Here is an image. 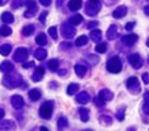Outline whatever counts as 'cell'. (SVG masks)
Returning <instances> with one entry per match:
<instances>
[{"instance_id": "1", "label": "cell", "mask_w": 149, "mask_h": 131, "mask_svg": "<svg viewBox=\"0 0 149 131\" xmlns=\"http://www.w3.org/2000/svg\"><path fill=\"white\" fill-rule=\"evenodd\" d=\"M20 82H22V76L20 74H7L3 78V85L10 89L16 88L18 85H20Z\"/></svg>"}, {"instance_id": "2", "label": "cell", "mask_w": 149, "mask_h": 131, "mask_svg": "<svg viewBox=\"0 0 149 131\" xmlns=\"http://www.w3.org/2000/svg\"><path fill=\"white\" fill-rule=\"evenodd\" d=\"M100 7H102V4H100L99 0H88L86 3V10L84 11L88 16H95L99 12Z\"/></svg>"}, {"instance_id": "3", "label": "cell", "mask_w": 149, "mask_h": 131, "mask_svg": "<svg viewBox=\"0 0 149 131\" xmlns=\"http://www.w3.org/2000/svg\"><path fill=\"white\" fill-rule=\"evenodd\" d=\"M53 101H50V100H47V101H45L41 107H39V111H38V114H39V116L42 118V119H50V116H52V112H53Z\"/></svg>"}, {"instance_id": "4", "label": "cell", "mask_w": 149, "mask_h": 131, "mask_svg": "<svg viewBox=\"0 0 149 131\" xmlns=\"http://www.w3.org/2000/svg\"><path fill=\"white\" fill-rule=\"evenodd\" d=\"M107 70L110 73H119L122 70V61L119 57H111L107 62Z\"/></svg>"}, {"instance_id": "5", "label": "cell", "mask_w": 149, "mask_h": 131, "mask_svg": "<svg viewBox=\"0 0 149 131\" xmlns=\"http://www.w3.org/2000/svg\"><path fill=\"white\" fill-rule=\"evenodd\" d=\"M61 34H63L64 38H67V39L73 38L74 34H76L74 26H72L69 22H65V23H63V26H61Z\"/></svg>"}, {"instance_id": "6", "label": "cell", "mask_w": 149, "mask_h": 131, "mask_svg": "<svg viewBox=\"0 0 149 131\" xmlns=\"http://www.w3.org/2000/svg\"><path fill=\"white\" fill-rule=\"evenodd\" d=\"M29 57V50L26 47H18L14 53V61L16 62H24Z\"/></svg>"}, {"instance_id": "7", "label": "cell", "mask_w": 149, "mask_h": 131, "mask_svg": "<svg viewBox=\"0 0 149 131\" xmlns=\"http://www.w3.org/2000/svg\"><path fill=\"white\" fill-rule=\"evenodd\" d=\"M24 4H26V7H27V11L24 12V16H26V18H33V16L36 15V12H37L36 1H34V0H26Z\"/></svg>"}, {"instance_id": "8", "label": "cell", "mask_w": 149, "mask_h": 131, "mask_svg": "<svg viewBox=\"0 0 149 131\" xmlns=\"http://www.w3.org/2000/svg\"><path fill=\"white\" fill-rule=\"evenodd\" d=\"M129 62L130 65L133 66L134 69H140L142 66V64H144V61H142V58L140 57V54H130L129 55Z\"/></svg>"}, {"instance_id": "9", "label": "cell", "mask_w": 149, "mask_h": 131, "mask_svg": "<svg viewBox=\"0 0 149 131\" xmlns=\"http://www.w3.org/2000/svg\"><path fill=\"white\" fill-rule=\"evenodd\" d=\"M137 41H138V35L133 34V33L122 37V42H123V45H126V46H133V45H136Z\"/></svg>"}, {"instance_id": "10", "label": "cell", "mask_w": 149, "mask_h": 131, "mask_svg": "<svg viewBox=\"0 0 149 131\" xmlns=\"http://www.w3.org/2000/svg\"><path fill=\"white\" fill-rule=\"evenodd\" d=\"M11 104H12V107L15 108V110L22 108V107H23V104H24L23 97L20 96V95H14V96L11 97Z\"/></svg>"}, {"instance_id": "11", "label": "cell", "mask_w": 149, "mask_h": 131, "mask_svg": "<svg viewBox=\"0 0 149 131\" xmlns=\"http://www.w3.org/2000/svg\"><path fill=\"white\" fill-rule=\"evenodd\" d=\"M126 14H127V7H126V6H119V7H117L114 10L113 16L115 19H121V18H123Z\"/></svg>"}, {"instance_id": "12", "label": "cell", "mask_w": 149, "mask_h": 131, "mask_svg": "<svg viewBox=\"0 0 149 131\" xmlns=\"http://www.w3.org/2000/svg\"><path fill=\"white\" fill-rule=\"evenodd\" d=\"M126 85H127V89L133 91V92H137L138 91V78L137 77H129L126 81Z\"/></svg>"}, {"instance_id": "13", "label": "cell", "mask_w": 149, "mask_h": 131, "mask_svg": "<svg viewBox=\"0 0 149 131\" xmlns=\"http://www.w3.org/2000/svg\"><path fill=\"white\" fill-rule=\"evenodd\" d=\"M43 76H45V69H43L42 66H38L36 69V72H34V74H33V81H36V82H38V81H41L43 78Z\"/></svg>"}, {"instance_id": "14", "label": "cell", "mask_w": 149, "mask_h": 131, "mask_svg": "<svg viewBox=\"0 0 149 131\" xmlns=\"http://www.w3.org/2000/svg\"><path fill=\"white\" fill-rule=\"evenodd\" d=\"M14 70V65L10 61H3L0 64V72L1 73H10Z\"/></svg>"}, {"instance_id": "15", "label": "cell", "mask_w": 149, "mask_h": 131, "mask_svg": "<svg viewBox=\"0 0 149 131\" xmlns=\"http://www.w3.org/2000/svg\"><path fill=\"white\" fill-rule=\"evenodd\" d=\"M76 101H77L79 104H87L90 101V95L87 92H80L76 96Z\"/></svg>"}, {"instance_id": "16", "label": "cell", "mask_w": 149, "mask_h": 131, "mask_svg": "<svg viewBox=\"0 0 149 131\" xmlns=\"http://www.w3.org/2000/svg\"><path fill=\"white\" fill-rule=\"evenodd\" d=\"M117 35H118V27L115 24H111L109 27V30H107V39L113 41V39L117 38Z\"/></svg>"}, {"instance_id": "17", "label": "cell", "mask_w": 149, "mask_h": 131, "mask_svg": "<svg viewBox=\"0 0 149 131\" xmlns=\"http://www.w3.org/2000/svg\"><path fill=\"white\" fill-rule=\"evenodd\" d=\"M99 96L102 97L104 101H110V100H113L114 95H113V92H111L110 89H102V91L99 92Z\"/></svg>"}, {"instance_id": "18", "label": "cell", "mask_w": 149, "mask_h": 131, "mask_svg": "<svg viewBox=\"0 0 149 131\" xmlns=\"http://www.w3.org/2000/svg\"><path fill=\"white\" fill-rule=\"evenodd\" d=\"M83 6V1L81 0H69V3H68V7L71 11H77L80 10Z\"/></svg>"}, {"instance_id": "19", "label": "cell", "mask_w": 149, "mask_h": 131, "mask_svg": "<svg viewBox=\"0 0 149 131\" xmlns=\"http://www.w3.org/2000/svg\"><path fill=\"white\" fill-rule=\"evenodd\" d=\"M3 130H15V123L12 120H4L0 123V131Z\"/></svg>"}, {"instance_id": "20", "label": "cell", "mask_w": 149, "mask_h": 131, "mask_svg": "<svg viewBox=\"0 0 149 131\" xmlns=\"http://www.w3.org/2000/svg\"><path fill=\"white\" fill-rule=\"evenodd\" d=\"M0 20H1V22H4V23H12V22L15 20V18H14V15H12L11 12L6 11V12H3V14H1Z\"/></svg>"}, {"instance_id": "21", "label": "cell", "mask_w": 149, "mask_h": 131, "mask_svg": "<svg viewBox=\"0 0 149 131\" xmlns=\"http://www.w3.org/2000/svg\"><path fill=\"white\" fill-rule=\"evenodd\" d=\"M41 91L39 89H31V91H29V99L31 101H37L41 99Z\"/></svg>"}, {"instance_id": "22", "label": "cell", "mask_w": 149, "mask_h": 131, "mask_svg": "<svg viewBox=\"0 0 149 131\" xmlns=\"http://www.w3.org/2000/svg\"><path fill=\"white\" fill-rule=\"evenodd\" d=\"M74 72H76V74H77L79 77L81 78V77H84V76L87 74V68L84 65L77 64V65H74Z\"/></svg>"}, {"instance_id": "23", "label": "cell", "mask_w": 149, "mask_h": 131, "mask_svg": "<svg viewBox=\"0 0 149 131\" xmlns=\"http://www.w3.org/2000/svg\"><path fill=\"white\" fill-rule=\"evenodd\" d=\"M68 22H69L72 26H79V24L83 22V16L79 15V14H74L73 16H71V18L68 19Z\"/></svg>"}, {"instance_id": "24", "label": "cell", "mask_w": 149, "mask_h": 131, "mask_svg": "<svg viewBox=\"0 0 149 131\" xmlns=\"http://www.w3.org/2000/svg\"><path fill=\"white\" fill-rule=\"evenodd\" d=\"M79 115H80L81 122H88L90 119V111L87 108H79Z\"/></svg>"}, {"instance_id": "25", "label": "cell", "mask_w": 149, "mask_h": 131, "mask_svg": "<svg viewBox=\"0 0 149 131\" xmlns=\"http://www.w3.org/2000/svg\"><path fill=\"white\" fill-rule=\"evenodd\" d=\"M47 55V51L45 50V49H42V47H39V49H37L36 53H34V57L37 58V60H39V61H42V60H45Z\"/></svg>"}, {"instance_id": "26", "label": "cell", "mask_w": 149, "mask_h": 131, "mask_svg": "<svg viewBox=\"0 0 149 131\" xmlns=\"http://www.w3.org/2000/svg\"><path fill=\"white\" fill-rule=\"evenodd\" d=\"M90 38L94 41V42H99L100 41V38H102V33L99 30H91V34H90Z\"/></svg>"}, {"instance_id": "27", "label": "cell", "mask_w": 149, "mask_h": 131, "mask_svg": "<svg viewBox=\"0 0 149 131\" xmlns=\"http://www.w3.org/2000/svg\"><path fill=\"white\" fill-rule=\"evenodd\" d=\"M65 127H68V119L65 116H60L58 122H57V128L58 130H64Z\"/></svg>"}, {"instance_id": "28", "label": "cell", "mask_w": 149, "mask_h": 131, "mask_svg": "<svg viewBox=\"0 0 149 131\" xmlns=\"http://www.w3.org/2000/svg\"><path fill=\"white\" fill-rule=\"evenodd\" d=\"M11 50H12V47L10 43H4V45L0 46V54L1 55H8V54L11 53Z\"/></svg>"}, {"instance_id": "29", "label": "cell", "mask_w": 149, "mask_h": 131, "mask_svg": "<svg viewBox=\"0 0 149 131\" xmlns=\"http://www.w3.org/2000/svg\"><path fill=\"white\" fill-rule=\"evenodd\" d=\"M36 42L38 43L39 46H45L47 43V39H46V35L43 34V33H41V34L37 35V38H36Z\"/></svg>"}, {"instance_id": "30", "label": "cell", "mask_w": 149, "mask_h": 131, "mask_svg": "<svg viewBox=\"0 0 149 131\" xmlns=\"http://www.w3.org/2000/svg\"><path fill=\"white\" fill-rule=\"evenodd\" d=\"M33 33H34V26H33V24H27V26H24L23 28H22V34H23L24 37H30Z\"/></svg>"}, {"instance_id": "31", "label": "cell", "mask_w": 149, "mask_h": 131, "mask_svg": "<svg viewBox=\"0 0 149 131\" xmlns=\"http://www.w3.org/2000/svg\"><path fill=\"white\" fill-rule=\"evenodd\" d=\"M12 34V30L10 26H1L0 27V35L1 37H10Z\"/></svg>"}, {"instance_id": "32", "label": "cell", "mask_w": 149, "mask_h": 131, "mask_svg": "<svg viewBox=\"0 0 149 131\" xmlns=\"http://www.w3.org/2000/svg\"><path fill=\"white\" fill-rule=\"evenodd\" d=\"M74 43H76V46H84V45L88 43V37L81 35V37H79V38L74 41Z\"/></svg>"}, {"instance_id": "33", "label": "cell", "mask_w": 149, "mask_h": 131, "mask_svg": "<svg viewBox=\"0 0 149 131\" xmlns=\"http://www.w3.org/2000/svg\"><path fill=\"white\" fill-rule=\"evenodd\" d=\"M58 65H60V61L57 60V58L50 60V61L47 62V66H49V69H50V70H57V69H58Z\"/></svg>"}, {"instance_id": "34", "label": "cell", "mask_w": 149, "mask_h": 131, "mask_svg": "<svg viewBox=\"0 0 149 131\" xmlns=\"http://www.w3.org/2000/svg\"><path fill=\"white\" fill-rule=\"evenodd\" d=\"M99 120H100V123H102L103 126H110V124L113 123V120H111V118L109 115H102L99 118Z\"/></svg>"}, {"instance_id": "35", "label": "cell", "mask_w": 149, "mask_h": 131, "mask_svg": "<svg viewBox=\"0 0 149 131\" xmlns=\"http://www.w3.org/2000/svg\"><path fill=\"white\" fill-rule=\"evenodd\" d=\"M79 91V84H76V82H73V84H71L69 87H68L67 89V93L68 95H74V93Z\"/></svg>"}, {"instance_id": "36", "label": "cell", "mask_w": 149, "mask_h": 131, "mask_svg": "<svg viewBox=\"0 0 149 131\" xmlns=\"http://www.w3.org/2000/svg\"><path fill=\"white\" fill-rule=\"evenodd\" d=\"M107 49V43L104 42H100L96 45V47H95V50H96V53H104Z\"/></svg>"}, {"instance_id": "37", "label": "cell", "mask_w": 149, "mask_h": 131, "mask_svg": "<svg viewBox=\"0 0 149 131\" xmlns=\"http://www.w3.org/2000/svg\"><path fill=\"white\" fill-rule=\"evenodd\" d=\"M125 111H126V107H121L117 111V118L119 122H122V120L125 119Z\"/></svg>"}, {"instance_id": "38", "label": "cell", "mask_w": 149, "mask_h": 131, "mask_svg": "<svg viewBox=\"0 0 149 131\" xmlns=\"http://www.w3.org/2000/svg\"><path fill=\"white\" fill-rule=\"evenodd\" d=\"M94 103H95V105H98V107H103L106 101L103 100L102 97H100V96H99V95H98V96H96V97H95V99H94Z\"/></svg>"}, {"instance_id": "39", "label": "cell", "mask_w": 149, "mask_h": 131, "mask_svg": "<svg viewBox=\"0 0 149 131\" xmlns=\"http://www.w3.org/2000/svg\"><path fill=\"white\" fill-rule=\"evenodd\" d=\"M49 35H50L53 39H57V27L52 26L50 28H49Z\"/></svg>"}, {"instance_id": "40", "label": "cell", "mask_w": 149, "mask_h": 131, "mask_svg": "<svg viewBox=\"0 0 149 131\" xmlns=\"http://www.w3.org/2000/svg\"><path fill=\"white\" fill-rule=\"evenodd\" d=\"M142 111H144V114L149 115V97H146L145 103H144V105H142Z\"/></svg>"}, {"instance_id": "41", "label": "cell", "mask_w": 149, "mask_h": 131, "mask_svg": "<svg viewBox=\"0 0 149 131\" xmlns=\"http://www.w3.org/2000/svg\"><path fill=\"white\" fill-rule=\"evenodd\" d=\"M12 8H19L20 6H23V0H12Z\"/></svg>"}, {"instance_id": "42", "label": "cell", "mask_w": 149, "mask_h": 131, "mask_svg": "<svg viewBox=\"0 0 149 131\" xmlns=\"http://www.w3.org/2000/svg\"><path fill=\"white\" fill-rule=\"evenodd\" d=\"M22 66H23L24 69H29V68H33V66H34V62L33 61H24L23 64H22Z\"/></svg>"}, {"instance_id": "43", "label": "cell", "mask_w": 149, "mask_h": 131, "mask_svg": "<svg viewBox=\"0 0 149 131\" xmlns=\"http://www.w3.org/2000/svg\"><path fill=\"white\" fill-rule=\"evenodd\" d=\"M46 16H47V12L43 11L42 14L39 15V22H41V23H45V19H46Z\"/></svg>"}, {"instance_id": "44", "label": "cell", "mask_w": 149, "mask_h": 131, "mask_svg": "<svg viewBox=\"0 0 149 131\" xmlns=\"http://www.w3.org/2000/svg\"><path fill=\"white\" fill-rule=\"evenodd\" d=\"M134 26H136V22H130V23H127V24L125 26V28H126L127 31H132V30L134 28Z\"/></svg>"}, {"instance_id": "45", "label": "cell", "mask_w": 149, "mask_h": 131, "mask_svg": "<svg viewBox=\"0 0 149 131\" xmlns=\"http://www.w3.org/2000/svg\"><path fill=\"white\" fill-rule=\"evenodd\" d=\"M96 26H98V22H96V20H94V22H90V23L87 24V27H88L90 30H92V28H94V27H96Z\"/></svg>"}, {"instance_id": "46", "label": "cell", "mask_w": 149, "mask_h": 131, "mask_svg": "<svg viewBox=\"0 0 149 131\" xmlns=\"http://www.w3.org/2000/svg\"><path fill=\"white\" fill-rule=\"evenodd\" d=\"M142 81H144L145 84H149V73H144V74H142Z\"/></svg>"}, {"instance_id": "47", "label": "cell", "mask_w": 149, "mask_h": 131, "mask_svg": "<svg viewBox=\"0 0 149 131\" xmlns=\"http://www.w3.org/2000/svg\"><path fill=\"white\" fill-rule=\"evenodd\" d=\"M39 3L42 4V6H45V7H47V6L52 4V0H39Z\"/></svg>"}, {"instance_id": "48", "label": "cell", "mask_w": 149, "mask_h": 131, "mask_svg": "<svg viewBox=\"0 0 149 131\" xmlns=\"http://www.w3.org/2000/svg\"><path fill=\"white\" fill-rule=\"evenodd\" d=\"M144 12H145L146 16H149V6H146V7L144 8Z\"/></svg>"}, {"instance_id": "49", "label": "cell", "mask_w": 149, "mask_h": 131, "mask_svg": "<svg viewBox=\"0 0 149 131\" xmlns=\"http://www.w3.org/2000/svg\"><path fill=\"white\" fill-rule=\"evenodd\" d=\"M58 74H60V76H63V77H64V76L67 74V70H58Z\"/></svg>"}, {"instance_id": "50", "label": "cell", "mask_w": 149, "mask_h": 131, "mask_svg": "<svg viewBox=\"0 0 149 131\" xmlns=\"http://www.w3.org/2000/svg\"><path fill=\"white\" fill-rule=\"evenodd\" d=\"M4 118V110H1V108H0V120L3 119Z\"/></svg>"}, {"instance_id": "51", "label": "cell", "mask_w": 149, "mask_h": 131, "mask_svg": "<svg viewBox=\"0 0 149 131\" xmlns=\"http://www.w3.org/2000/svg\"><path fill=\"white\" fill-rule=\"evenodd\" d=\"M146 46H148V47H149V38H148V39H146Z\"/></svg>"}, {"instance_id": "52", "label": "cell", "mask_w": 149, "mask_h": 131, "mask_svg": "<svg viewBox=\"0 0 149 131\" xmlns=\"http://www.w3.org/2000/svg\"><path fill=\"white\" fill-rule=\"evenodd\" d=\"M60 6H61V0H58V7H60Z\"/></svg>"}, {"instance_id": "53", "label": "cell", "mask_w": 149, "mask_h": 131, "mask_svg": "<svg viewBox=\"0 0 149 131\" xmlns=\"http://www.w3.org/2000/svg\"><path fill=\"white\" fill-rule=\"evenodd\" d=\"M1 4H3V0H0V6H1Z\"/></svg>"}, {"instance_id": "54", "label": "cell", "mask_w": 149, "mask_h": 131, "mask_svg": "<svg viewBox=\"0 0 149 131\" xmlns=\"http://www.w3.org/2000/svg\"><path fill=\"white\" fill-rule=\"evenodd\" d=\"M148 62H149V61H148Z\"/></svg>"}]
</instances>
